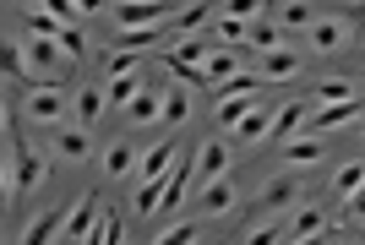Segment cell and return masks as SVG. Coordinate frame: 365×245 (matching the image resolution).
Here are the masks:
<instances>
[{
    "label": "cell",
    "mask_w": 365,
    "mask_h": 245,
    "mask_svg": "<svg viewBox=\"0 0 365 245\" xmlns=\"http://www.w3.org/2000/svg\"><path fill=\"white\" fill-rule=\"evenodd\" d=\"M109 11H115V22H120L125 33H131V28H164V22H169L164 0H125V6H109Z\"/></svg>",
    "instance_id": "1"
},
{
    "label": "cell",
    "mask_w": 365,
    "mask_h": 245,
    "mask_svg": "<svg viewBox=\"0 0 365 245\" xmlns=\"http://www.w3.org/2000/svg\"><path fill=\"white\" fill-rule=\"evenodd\" d=\"M224 169H229V147L224 142H207V147H197L191 153V185H213V180H224Z\"/></svg>",
    "instance_id": "2"
},
{
    "label": "cell",
    "mask_w": 365,
    "mask_h": 245,
    "mask_svg": "<svg viewBox=\"0 0 365 245\" xmlns=\"http://www.w3.org/2000/svg\"><path fill=\"white\" fill-rule=\"evenodd\" d=\"M338 125H360V98L333 104V109H311L300 131H305V137H322V131H338Z\"/></svg>",
    "instance_id": "3"
},
{
    "label": "cell",
    "mask_w": 365,
    "mask_h": 245,
    "mask_svg": "<svg viewBox=\"0 0 365 245\" xmlns=\"http://www.w3.org/2000/svg\"><path fill=\"white\" fill-rule=\"evenodd\" d=\"M305 66H300V55L294 49H273V55H257V71L251 77L257 82H294Z\"/></svg>",
    "instance_id": "4"
},
{
    "label": "cell",
    "mask_w": 365,
    "mask_h": 245,
    "mask_svg": "<svg viewBox=\"0 0 365 245\" xmlns=\"http://www.w3.org/2000/svg\"><path fill=\"white\" fill-rule=\"evenodd\" d=\"M66 213H71V207H66V202H55V207H44V213L33 218L28 229H22V245H55V234L66 229Z\"/></svg>",
    "instance_id": "5"
},
{
    "label": "cell",
    "mask_w": 365,
    "mask_h": 245,
    "mask_svg": "<svg viewBox=\"0 0 365 245\" xmlns=\"http://www.w3.org/2000/svg\"><path fill=\"white\" fill-rule=\"evenodd\" d=\"M61 115H66V93H61V88H33V93H28V120L55 125Z\"/></svg>",
    "instance_id": "6"
},
{
    "label": "cell",
    "mask_w": 365,
    "mask_h": 245,
    "mask_svg": "<svg viewBox=\"0 0 365 245\" xmlns=\"http://www.w3.org/2000/svg\"><path fill=\"white\" fill-rule=\"evenodd\" d=\"M185 191H191V153L180 147L175 169L164 174V197H158V207H164V213H169V207H180V202H185Z\"/></svg>",
    "instance_id": "7"
},
{
    "label": "cell",
    "mask_w": 365,
    "mask_h": 245,
    "mask_svg": "<svg viewBox=\"0 0 365 245\" xmlns=\"http://www.w3.org/2000/svg\"><path fill=\"white\" fill-rule=\"evenodd\" d=\"M294 197H305L300 180H294V174H273V180L262 185V197H257V202H262V213H284Z\"/></svg>",
    "instance_id": "8"
},
{
    "label": "cell",
    "mask_w": 365,
    "mask_h": 245,
    "mask_svg": "<svg viewBox=\"0 0 365 245\" xmlns=\"http://www.w3.org/2000/svg\"><path fill=\"white\" fill-rule=\"evenodd\" d=\"M175 158H180V147H175V142H153L148 153L137 158V174H142V180H164L169 169H175Z\"/></svg>",
    "instance_id": "9"
},
{
    "label": "cell",
    "mask_w": 365,
    "mask_h": 245,
    "mask_svg": "<svg viewBox=\"0 0 365 245\" xmlns=\"http://www.w3.org/2000/svg\"><path fill=\"white\" fill-rule=\"evenodd\" d=\"M305 115H311V104H278L273 109V125H267V137L273 142H289V137H300V125H305Z\"/></svg>",
    "instance_id": "10"
},
{
    "label": "cell",
    "mask_w": 365,
    "mask_h": 245,
    "mask_svg": "<svg viewBox=\"0 0 365 245\" xmlns=\"http://www.w3.org/2000/svg\"><path fill=\"white\" fill-rule=\"evenodd\" d=\"M33 185H44V158L33 153V147H16V169H11V191H33Z\"/></svg>",
    "instance_id": "11"
},
{
    "label": "cell",
    "mask_w": 365,
    "mask_h": 245,
    "mask_svg": "<svg viewBox=\"0 0 365 245\" xmlns=\"http://www.w3.org/2000/svg\"><path fill=\"white\" fill-rule=\"evenodd\" d=\"M202 77H207V88H218V82L240 77V61H235V49H207V61H202Z\"/></svg>",
    "instance_id": "12"
},
{
    "label": "cell",
    "mask_w": 365,
    "mask_h": 245,
    "mask_svg": "<svg viewBox=\"0 0 365 245\" xmlns=\"http://www.w3.org/2000/svg\"><path fill=\"white\" fill-rule=\"evenodd\" d=\"M322 137H289L284 142V158H289V169H311V164H322Z\"/></svg>",
    "instance_id": "13"
},
{
    "label": "cell",
    "mask_w": 365,
    "mask_h": 245,
    "mask_svg": "<svg viewBox=\"0 0 365 245\" xmlns=\"http://www.w3.org/2000/svg\"><path fill=\"white\" fill-rule=\"evenodd\" d=\"M93 224H98V197H82V202H76V213H66V229H61V234H71V240H88Z\"/></svg>",
    "instance_id": "14"
},
{
    "label": "cell",
    "mask_w": 365,
    "mask_h": 245,
    "mask_svg": "<svg viewBox=\"0 0 365 245\" xmlns=\"http://www.w3.org/2000/svg\"><path fill=\"white\" fill-rule=\"evenodd\" d=\"M344 38H349V28H344L338 16H317V22H311V44H317L322 55H333Z\"/></svg>",
    "instance_id": "15"
},
{
    "label": "cell",
    "mask_w": 365,
    "mask_h": 245,
    "mask_svg": "<svg viewBox=\"0 0 365 245\" xmlns=\"http://www.w3.org/2000/svg\"><path fill=\"white\" fill-rule=\"evenodd\" d=\"M245 44L257 55H273V49H284V28L278 22H245Z\"/></svg>",
    "instance_id": "16"
},
{
    "label": "cell",
    "mask_w": 365,
    "mask_h": 245,
    "mask_svg": "<svg viewBox=\"0 0 365 245\" xmlns=\"http://www.w3.org/2000/svg\"><path fill=\"white\" fill-rule=\"evenodd\" d=\"M55 153H61V158H88L93 137L82 131V125H66V131H55Z\"/></svg>",
    "instance_id": "17"
},
{
    "label": "cell",
    "mask_w": 365,
    "mask_h": 245,
    "mask_svg": "<svg viewBox=\"0 0 365 245\" xmlns=\"http://www.w3.org/2000/svg\"><path fill=\"white\" fill-rule=\"evenodd\" d=\"M158 120H169V125L191 120V93H185V88H169L164 98H158Z\"/></svg>",
    "instance_id": "18"
},
{
    "label": "cell",
    "mask_w": 365,
    "mask_h": 245,
    "mask_svg": "<svg viewBox=\"0 0 365 245\" xmlns=\"http://www.w3.org/2000/svg\"><path fill=\"white\" fill-rule=\"evenodd\" d=\"M267 125H273V109L251 104V109H245V115H240V120H235V131H240L245 142H262V137H267Z\"/></svg>",
    "instance_id": "19"
},
{
    "label": "cell",
    "mask_w": 365,
    "mask_h": 245,
    "mask_svg": "<svg viewBox=\"0 0 365 245\" xmlns=\"http://www.w3.org/2000/svg\"><path fill=\"white\" fill-rule=\"evenodd\" d=\"M207 49H213V38H202V33H191V38H180L175 49H164L169 61H180V66H197V61H207Z\"/></svg>",
    "instance_id": "20"
},
{
    "label": "cell",
    "mask_w": 365,
    "mask_h": 245,
    "mask_svg": "<svg viewBox=\"0 0 365 245\" xmlns=\"http://www.w3.org/2000/svg\"><path fill=\"white\" fill-rule=\"evenodd\" d=\"M207 16H213V6H185V11H169L164 28H169V33H185V38H191V33H197Z\"/></svg>",
    "instance_id": "21"
},
{
    "label": "cell",
    "mask_w": 365,
    "mask_h": 245,
    "mask_svg": "<svg viewBox=\"0 0 365 245\" xmlns=\"http://www.w3.org/2000/svg\"><path fill=\"white\" fill-rule=\"evenodd\" d=\"M235 185L229 180H213V185H202V207H207V213H229V207H235Z\"/></svg>",
    "instance_id": "22"
},
{
    "label": "cell",
    "mask_w": 365,
    "mask_h": 245,
    "mask_svg": "<svg viewBox=\"0 0 365 245\" xmlns=\"http://www.w3.org/2000/svg\"><path fill=\"white\" fill-rule=\"evenodd\" d=\"M284 240H289V218H262L245 245H284Z\"/></svg>",
    "instance_id": "23"
},
{
    "label": "cell",
    "mask_w": 365,
    "mask_h": 245,
    "mask_svg": "<svg viewBox=\"0 0 365 245\" xmlns=\"http://www.w3.org/2000/svg\"><path fill=\"white\" fill-rule=\"evenodd\" d=\"M120 234H125V224L115 213H98V224H93V234L82 245H120Z\"/></svg>",
    "instance_id": "24"
},
{
    "label": "cell",
    "mask_w": 365,
    "mask_h": 245,
    "mask_svg": "<svg viewBox=\"0 0 365 245\" xmlns=\"http://www.w3.org/2000/svg\"><path fill=\"white\" fill-rule=\"evenodd\" d=\"M137 98V71H125V77H115L109 82V93H104V109H125Z\"/></svg>",
    "instance_id": "25"
},
{
    "label": "cell",
    "mask_w": 365,
    "mask_h": 245,
    "mask_svg": "<svg viewBox=\"0 0 365 245\" xmlns=\"http://www.w3.org/2000/svg\"><path fill=\"white\" fill-rule=\"evenodd\" d=\"M125 169H137V147H125V142L104 147V174H115V180H120Z\"/></svg>",
    "instance_id": "26"
},
{
    "label": "cell",
    "mask_w": 365,
    "mask_h": 245,
    "mask_svg": "<svg viewBox=\"0 0 365 245\" xmlns=\"http://www.w3.org/2000/svg\"><path fill=\"white\" fill-rule=\"evenodd\" d=\"M317 229H327L317 207H300V213H289V240H311Z\"/></svg>",
    "instance_id": "27"
},
{
    "label": "cell",
    "mask_w": 365,
    "mask_h": 245,
    "mask_svg": "<svg viewBox=\"0 0 365 245\" xmlns=\"http://www.w3.org/2000/svg\"><path fill=\"white\" fill-rule=\"evenodd\" d=\"M98 115H104V93H98V88H82V93H76V120H82V131H88Z\"/></svg>",
    "instance_id": "28"
},
{
    "label": "cell",
    "mask_w": 365,
    "mask_h": 245,
    "mask_svg": "<svg viewBox=\"0 0 365 245\" xmlns=\"http://www.w3.org/2000/svg\"><path fill=\"white\" fill-rule=\"evenodd\" d=\"M349 98H354V82H344V77H338V82H322V88H317V98H305V104L317 109V104H349Z\"/></svg>",
    "instance_id": "29"
},
{
    "label": "cell",
    "mask_w": 365,
    "mask_h": 245,
    "mask_svg": "<svg viewBox=\"0 0 365 245\" xmlns=\"http://www.w3.org/2000/svg\"><path fill=\"white\" fill-rule=\"evenodd\" d=\"M125 120L131 125H153L158 120V98H153V93H137V98L125 104Z\"/></svg>",
    "instance_id": "30"
},
{
    "label": "cell",
    "mask_w": 365,
    "mask_h": 245,
    "mask_svg": "<svg viewBox=\"0 0 365 245\" xmlns=\"http://www.w3.org/2000/svg\"><path fill=\"white\" fill-rule=\"evenodd\" d=\"M267 11H273L284 28H305V22H317V11H311V6H300V0H289V6H267Z\"/></svg>",
    "instance_id": "31"
},
{
    "label": "cell",
    "mask_w": 365,
    "mask_h": 245,
    "mask_svg": "<svg viewBox=\"0 0 365 245\" xmlns=\"http://www.w3.org/2000/svg\"><path fill=\"white\" fill-rule=\"evenodd\" d=\"M0 77H28V66H22V44H11V38H0Z\"/></svg>",
    "instance_id": "32"
},
{
    "label": "cell",
    "mask_w": 365,
    "mask_h": 245,
    "mask_svg": "<svg viewBox=\"0 0 365 245\" xmlns=\"http://www.w3.org/2000/svg\"><path fill=\"white\" fill-rule=\"evenodd\" d=\"M28 22H33V38H49V44H55V33H61V22L49 16V6H28Z\"/></svg>",
    "instance_id": "33"
},
{
    "label": "cell",
    "mask_w": 365,
    "mask_h": 245,
    "mask_svg": "<svg viewBox=\"0 0 365 245\" xmlns=\"http://www.w3.org/2000/svg\"><path fill=\"white\" fill-rule=\"evenodd\" d=\"M202 240V224H175V229H164L153 245H197Z\"/></svg>",
    "instance_id": "34"
},
{
    "label": "cell",
    "mask_w": 365,
    "mask_h": 245,
    "mask_svg": "<svg viewBox=\"0 0 365 245\" xmlns=\"http://www.w3.org/2000/svg\"><path fill=\"white\" fill-rule=\"evenodd\" d=\"M158 33H164V28H131V33H120V38H125V49H120V55H137V49L158 44Z\"/></svg>",
    "instance_id": "35"
},
{
    "label": "cell",
    "mask_w": 365,
    "mask_h": 245,
    "mask_svg": "<svg viewBox=\"0 0 365 245\" xmlns=\"http://www.w3.org/2000/svg\"><path fill=\"white\" fill-rule=\"evenodd\" d=\"M55 49H61L66 61H76V55L88 49V38H82V33H76V28H61V33H55Z\"/></svg>",
    "instance_id": "36"
},
{
    "label": "cell",
    "mask_w": 365,
    "mask_h": 245,
    "mask_svg": "<svg viewBox=\"0 0 365 245\" xmlns=\"http://www.w3.org/2000/svg\"><path fill=\"white\" fill-rule=\"evenodd\" d=\"M158 197H164V180H142V191H137V213H158Z\"/></svg>",
    "instance_id": "37"
},
{
    "label": "cell",
    "mask_w": 365,
    "mask_h": 245,
    "mask_svg": "<svg viewBox=\"0 0 365 245\" xmlns=\"http://www.w3.org/2000/svg\"><path fill=\"white\" fill-rule=\"evenodd\" d=\"M360 180H365V169L360 164H344V169H338V191H344V197H354V191H360Z\"/></svg>",
    "instance_id": "38"
},
{
    "label": "cell",
    "mask_w": 365,
    "mask_h": 245,
    "mask_svg": "<svg viewBox=\"0 0 365 245\" xmlns=\"http://www.w3.org/2000/svg\"><path fill=\"white\" fill-rule=\"evenodd\" d=\"M262 11H267L262 0H235V6H224L218 16H235V22H245V16H262Z\"/></svg>",
    "instance_id": "39"
},
{
    "label": "cell",
    "mask_w": 365,
    "mask_h": 245,
    "mask_svg": "<svg viewBox=\"0 0 365 245\" xmlns=\"http://www.w3.org/2000/svg\"><path fill=\"white\" fill-rule=\"evenodd\" d=\"M245 109H251V98H224V104H218L213 115H218V120H224V125H235V120H240V115H245Z\"/></svg>",
    "instance_id": "40"
},
{
    "label": "cell",
    "mask_w": 365,
    "mask_h": 245,
    "mask_svg": "<svg viewBox=\"0 0 365 245\" xmlns=\"http://www.w3.org/2000/svg\"><path fill=\"white\" fill-rule=\"evenodd\" d=\"M218 38H224V44H240V38H245V22H235V16H218Z\"/></svg>",
    "instance_id": "41"
},
{
    "label": "cell",
    "mask_w": 365,
    "mask_h": 245,
    "mask_svg": "<svg viewBox=\"0 0 365 245\" xmlns=\"http://www.w3.org/2000/svg\"><path fill=\"white\" fill-rule=\"evenodd\" d=\"M137 55H120V49H115V55H109V71H115V77H125V71H137Z\"/></svg>",
    "instance_id": "42"
},
{
    "label": "cell",
    "mask_w": 365,
    "mask_h": 245,
    "mask_svg": "<svg viewBox=\"0 0 365 245\" xmlns=\"http://www.w3.org/2000/svg\"><path fill=\"white\" fill-rule=\"evenodd\" d=\"M327 240H338V229H317L311 240H294V245H327Z\"/></svg>",
    "instance_id": "43"
},
{
    "label": "cell",
    "mask_w": 365,
    "mask_h": 245,
    "mask_svg": "<svg viewBox=\"0 0 365 245\" xmlns=\"http://www.w3.org/2000/svg\"><path fill=\"white\" fill-rule=\"evenodd\" d=\"M6 202H11V180H6V174H0V207H6Z\"/></svg>",
    "instance_id": "44"
},
{
    "label": "cell",
    "mask_w": 365,
    "mask_h": 245,
    "mask_svg": "<svg viewBox=\"0 0 365 245\" xmlns=\"http://www.w3.org/2000/svg\"><path fill=\"white\" fill-rule=\"evenodd\" d=\"M0 131H6V104H0Z\"/></svg>",
    "instance_id": "45"
}]
</instances>
